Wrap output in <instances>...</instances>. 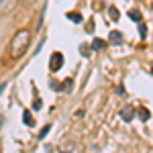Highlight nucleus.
<instances>
[{
	"label": "nucleus",
	"instance_id": "1",
	"mask_svg": "<svg viewBox=\"0 0 153 153\" xmlns=\"http://www.w3.org/2000/svg\"><path fill=\"white\" fill-rule=\"evenodd\" d=\"M29 43H31V33H29V29H21L16 35L12 37V55L14 57H19V55H23L27 47H29Z\"/></svg>",
	"mask_w": 153,
	"mask_h": 153
},
{
	"label": "nucleus",
	"instance_id": "2",
	"mask_svg": "<svg viewBox=\"0 0 153 153\" xmlns=\"http://www.w3.org/2000/svg\"><path fill=\"white\" fill-rule=\"evenodd\" d=\"M61 65H63V55H61L59 51H55V53L51 55L49 68H51V71H59V70H61Z\"/></svg>",
	"mask_w": 153,
	"mask_h": 153
},
{
	"label": "nucleus",
	"instance_id": "3",
	"mask_svg": "<svg viewBox=\"0 0 153 153\" xmlns=\"http://www.w3.org/2000/svg\"><path fill=\"white\" fill-rule=\"evenodd\" d=\"M14 6H16V0H0V12H2V14L12 12Z\"/></svg>",
	"mask_w": 153,
	"mask_h": 153
},
{
	"label": "nucleus",
	"instance_id": "4",
	"mask_svg": "<svg viewBox=\"0 0 153 153\" xmlns=\"http://www.w3.org/2000/svg\"><path fill=\"white\" fill-rule=\"evenodd\" d=\"M135 112H137V108H133V106H125V108L120 110V117H123V120L131 123V120L135 118Z\"/></svg>",
	"mask_w": 153,
	"mask_h": 153
},
{
	"label": "nucleus",
	"instance_id": "5",
	"mask_svg": "<svg viewBox=\"0 0 153 153\" xmlns=\"http://www.w3.org/2000/svg\"><path fill=\"white\" fill-rule=\"evenodd\" d=\"M108 41H110V43H114V45L123 43V33H120V31H110V35H108Z\"/></svg>",
	"mask_w": 153,
	"mask_h": 153
},
{
	"label": "nucleus",
	"instance_id": "6",
	"mask_svg": "<svg viewBox=\"0 0 153 153\" xmlns=\"http://www.w3.org/2000/svg\"><path fill=\"white\" fill-rule=\"evenodd\" d=\"M23 120H25V125H27V127H35V118L31 117V112H29V110H25V112H23Z\"/></svg>",
	"mask_w": 153,
	"mask_h": 153
},
{
	"label": "nucleus",
	"instance_id": "7",
	"mask_svg": "<svg viewBox=\"0 0 153 153\" xmlns=\"http://www.w3.org/2000/svg\"><path fill=\"white\" fill-rule=\"evenodd\" d=\"M106 47V41H102V39H94L92 41V49L94 51H100V49H104Z\"/></svg>",
	"mask_w": 153,
	"mask_h": 153
},
{
	"label": "nucleus",
	"instance_id": "8",
	"mask_svg": "<svg viewBox=\"0 0 153 153\" xmlns=\"http://www.w3.org/2000/svg\"><path fill=\"white\" fill-rule=\"evenodd\" d=\"M129 19H131V21H135V23H141L143 14L139 10H129Z\"/></svg>",
	"mask_w": 153,
	"mask_h": 153
},
{
	"label": "nucleus",
	"instance_id": "9",
	"mask_svg": "<svg viewBox=\"0 0 153 153\" xmlns=\"http://www.w3.org/2000/svg\"><path fill=\"white\" fill-rule=\"evenodd\" d=\"M149 117H151L149 108H139V118H141L143 123H145V120H149Z\"/></svg>",
	"mask_w": 153,
	"mask_h": 153
},
{
	"label": "nucleus",
	"instance_id": "10",
	"mask_svg": "<svg viewBox=\"0 0 153 153\" xmlns=\"http://www.w3.org/2000/svg\"><path fill=\"white\" fill-rule=\"evenodd\" d=\"M68 19L74 21V23H82V14H78V12H70V14H68Z\"/></svg>",
	"mask_w": 153,
	"mask_h": 153
},
{
	"label": "nucleus",
	"instance_id": "11",
	"mask_svg": "<svg viewBox=\"0 0 153 153\" xmlns=\"http://www.w3.org/2000/svg\"><path fill=\"white\" fill-rule=\"evenodd\" d=\"M49 131H51V125H45L43 129L39 131V139H45V137H47V133H49Z\"/></svg>",
	"mask_w": 153,
	"mask_h": 153
},
{
	"label": "nucleus",
	"instance_id": "12",
	"mask_svg": "<svg viewBox=\"0 0 153 153\" xmlns=\"http://www.w3.org/2000/svg\"><path fill=\"white\" fill-rule=\"evenodd\" d=\"M108 14H110V19H112V21H118V10L114 8V6H112V8H108Z\"/></svg>",
	"mask_w": 153,
	"mask_h": 153
},
{
	"label": "nucleus",
	"instance_id": "13",
	"mask_svg": "<svg viewBox=\"0 0 153 153\" xmlns=\"http://www.w3.org/2000/svg\"><path fill=\"white\" fill-rule=\"evenodd\" d=\"M41 106H43V102H41L39 98H35V102H33V108H35V110H41Z\"/></svg>",
	"mask_w": 153,
	"mask_h": 153
},
{
	"label": "nucleus",
	"instance_id": "14",
	"mask_svg": "<svg viewBox=\"0 0 153 153\" xmlns=\"http://www.w3.org/2000/svg\"><path fill=\"white\" fill-rule=\"evenodd\" d=\"M139 35H141V37H147V27H145V25H141V27H139Z\"/></svg>",
	"mask_w": 153,
	"mask_h": 153
},
{
	"label": "nucleus",
	"instance_id": "15",
	"mask_svg": "<svg viewBox=\"0 0 153 153\" xmlns=\"http://www.w3.org/2000/svg\"><path fill=\"white\" fill-rule=\"evenodd\" d=\"M80 51H82L84 55H88V53H90V47H88V45H80Z\"/></svg>",
	"mask_w": 153,
	"mask_h": 153
},
{
	"label": "nucleus",
	"instance_id": "16",
	"mask_svg": "<svg viewBox=\"0 0 153 153\" xmlns=\"http://www.w3.org/2000/svg\"><path fill=\"white\" fill-rule=\"evenodd\" d=\"M117 94L118 96H125V88H123V86H118V88H117Z\"/></svg>",
	"mask_w": 153,
	"mask_h": 153
},
{
	"label": "nucleus",
	"instance_id": "17",
	"mask_svg": "<svg viewBox=\"0 0 153 153\" xmlns=\"http://www.w3.org/2000/svg\"><path fill=\"white\" fill-rule=\"evenodd\" d=\"M6 86H8V84H6V82H2V84H0V94H2V90H4Z\"/></svg>",
	"mask_w": 153,
	"mask_h": 153
},
{
	"label": "nucleus",
	"instance_id": "18",
	"mask_svg": "<svg viewBox=\"0 0 153 153\" xmlns=\"http://www.w3.org/2000/svg\"><path fill=\"white\" fill-rule=\"evenodd\" d=\"M2 123H4V117L0 114V129H2Z\"/></svg>",
	"mask_w": 153,
	"mask_h": 153
},
{
	"label": "nucleus",
	"instance_id": "19",
	"mask_svg": "<svg viewBox=\"0 0 153 153\" xmlns=\"http://www.w3.org/2000/svg\"><path fill=\"white\" fill-rule=\"evenodd\" d=\"M61 153H63V151H61Z\"/></svg>",
	"mask_w": 153,
	"mask_h": 153
}]
</instances>
